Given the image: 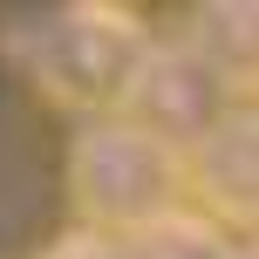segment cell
<instances>
[{"label": "cell", "instance_id": "obj_1", "mask_svg": "<svg viewBox=\"0 0 259 259\" xmlns=\"http://www.w3.org/2000/svg\"><path fill=\"white\" fill-rule=\"evenodd\" d=\"M191 198V170L178 150L150 143L137 123H82L68 143V205H75L82 232L137 239L157 219H178Z\"/></svg>", "mask_w": 259, "mask_h": 259}, {"label": "cell", "instance_id": "obj_2", "mask_svg": "<svg viewBox=\"0 0 259 259\" xmlns=\"http://www.w3.org/2000/svg\"><path fill=\"white\" fill-rule=\"evenodd\" d=\"M150 48H157V34L123 7H62L27 34V75L55 109L109 123V116H123Z\"/></svg>", "mask_w": 259, "mask_h": 259}, {"label": "cell", "instance_id": "obj_3", "mask_svg": "<svg viewBox=\"0 0 259 259\" xmlns=\"http://www.w3.org/2000/svg\"><path fill=\"white\" fill-rule=\"evenodd\" d=\"M232 109H239V96L225 89V75L178 34V41H157L150 48V62H143L137 89H130V103H123V123H137L150 143H164V150H178L184 164H191V157L219 137V123L232 116Z\"/></svg>", "mask_w": 259, "mask_h": 259}, {"label": "cell", "instance_id": "obj_4", "mask_svg": "<svg viewBox=\"0 0 259 259\" xmlns=\"http://www.w3.org/2000/svg\"><path fill=\"white\" fill-rule=\"evenodd\" d=\"M184 170H191L198 219H211L219 232H252L259 239V109H232L219 123V137Z\"/></svg>", "mask_w": 259, "mask_h": 259}, {"label": "cell", "instance_id": "obj_5", "mask_svg": "<svg viewBox=\"0 0 259 259\" xmlns=\"http://www.w3.org/2000/svg\"><path fill=\"white\" fill-rule=\"evenodd\" d=\"M184 41L225 75L232 96L259 89V0H211V7H198Z\"/></svg>", "mask_w": 259, "mask_h": 259}, {"label": "cell", "instance_id": "obj_6", "mask_svg": "<svg viewBox=\"0 0 259 259\" xmlns=\"http://www.w3.org/2000/svg\"><path fill=\"white\" fill-rule=\"evenodd\" d=\"M123 246H130V259H232V239H225L211 219H198V211L157 219L150 232L123 239Z\"/></svg>", "mask_w": 259, "mask_h": 259}, {"label": "cell", "instance_id": "obj_7", "mask_svg": "<svg viewBox=\"0 0 259 259\" xmlns=\"http://www.w3.org/2000/svg\"><path fill=\"white\" fill-rule=\"evenodd\" d=\"M41 259H130V246L109 239V232H62Z\"/></svg>", "mask_w": 259, "mask_h": 259}, {"label": "cell", "instance_id": "obj_8", "mask_svg": "<svg viewBox=\"0 0 259 259\" xmlns=\"http://www.w3.org/2000/svg\"><path fill=\"white\" fill-rule=\"evenodd\" d=\"M232 259H259V239H246V246H232Z\"/></svg>", "mask_w": 259, "mask_h": 259}]
</instances>
